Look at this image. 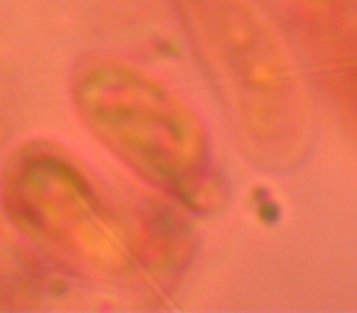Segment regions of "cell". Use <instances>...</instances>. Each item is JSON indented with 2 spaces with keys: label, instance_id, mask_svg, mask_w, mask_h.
<instances>
[{
  "label": "cell",
  "instance_id": "7a4b0ae2",
  "mask_svg": "<svg viewBox=\"0 0 357 313\" xmlns=\"http://www.w3.org/2000/svg\"><path fill=\"white\" fill-rule=\"evenodd\" d=\"M69 96L91 137L139 181L196 213L218 208L211 130L181 91L132 59L93 54L71 69Z\"/></svg>",
  "mask_w": 357,
  "mask_h": 313
},
{
  "label": "cell",
  "instance_id": "3957f363",
  "mask_svg": "<svg viewBox=\"0 0 357 313\" xmlns=\"http://www.w3.org/2000/svg\"><path fill=\"white\" fill-rule=\"evenodd\" d=\"M0 204L10 225L42 254L96 282L137 269L135 240L86 167L52 139H30L6 162Z\"/></svg>",
  "mask_w": 357,
  "mask_h": 313
},
{
  "label": "cell",
  "instance_id": "6da1fadb",
  "mask_svg": "<svg viewBox=\"0 0 357 313\" xmlns=\"http://www.w3.org/2000/svg\"><path fill=\"white\" fill-rule=\"evenodd\" d=\"M178 25L245 160L289 174L308 157L313 105L287 37L257 0H174Z\"/></svg>",
  "mask_w": 357,
  "mask_h": 313
}]
</instances>
